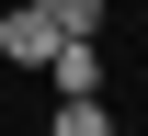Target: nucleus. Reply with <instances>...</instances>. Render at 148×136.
<instances>
[{
    "label": "nucleus",
    "mask_w": 148,
    "mask_h": 136,
    "mask_svg": "<svg viewBox=\"0 0 148 136\" xmlns=\"http://www.w3.org/2000/svg\"><path fill=\"white\" fill-rule=\"evenodd\" d=\"M57 45H69V34H57V12H46V0H23V12H0V57H12V68H46Z\"/></svg>",
    "instance_id": "1"
},
{
    "label": "nucleus",
    "mask_w": 148,
    "mask_h": 136,
    "mask_svg": "<svg viewBox=\"0 0 148 136\" xmlns=\"http://www.w3.org/2000/svg\"><path fill=\"white\" fill-rule=\"evenodd\" d=\"M46 79H57V91H103V45H91V34H69V45L46 57Z\"/></svg>",
    "instance_id": "2"
},
{
    "label": "nucleus",
    "mask_w": 148,
    "mask_h": 136,
    "mask_svg": "<svg viewBox=\"0 0 148 136\" xmlns=\"http://www.w3.org/2000/svg\"><path fill=\"white\" fill-rule=\"evenodd\" d=\"M57 136H125V125L103 114V91H57Z\"/></svg>",
    "instance_id": "3"
},
{
    "label": "nucleus",
    "mask_w": 148,
    "mask_h": 136,
    "mask_svg": "<svg viewBox=\"0 0 148 136\" xmlns=\"http://www.w3.org/2000/svg\"><path fill=\"white\" fill-rule=\"evenodd\" d=\"M57 12V34H103V0H46Z\"/></svg>",
    "instance_id": "4"
}]
</instances>
